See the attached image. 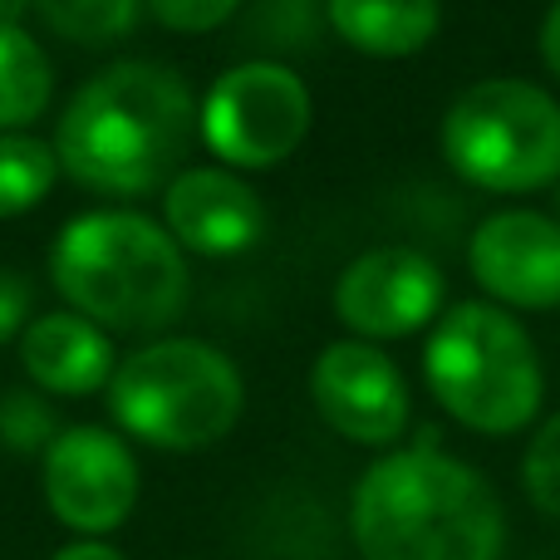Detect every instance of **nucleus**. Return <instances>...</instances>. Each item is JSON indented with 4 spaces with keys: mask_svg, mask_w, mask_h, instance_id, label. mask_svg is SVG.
Here are the masks:
<instances>
[{
    "mask_svg": "<svg viewBox=\"0 0 560 560\" xmlns=\"http://www.w3.org/2000/svg\"><path fill=\"white\" fill-rule=\"evenodd\" d=\"M310 89L295 69L252 59L236 65L207 89L197 133L226 167L261 173L276 167L305 143L310 133Z\"/></svg>",
    "mask_w": 560,
    "mask_h": 560,
    "instance_id": "nucleus-7",
    "label": "nucleus"
},
{
    "mask_svg": "<svg viewBox=\"0 0 560 560\" xmlns=\"http://www.w3.org/2000/svg\"><path fill=\"white\" fill-rule=\"evenodd\" d=\"M39 482L55 522L79 541H104L108 532H118L143 492L133 447L98 423L59 428V438L45 447Z\"/></svg>",
    "mask_w": 560,
    "mask_h": 560,
    "instance_id": "nucleus-8",
    "label": "nucleus"
},
{
    "mask_svg": "<svg viewBox=\"0 0 560 560\" xmlns=\"http://www.w3.org/2000/svg\"><path fill=\"white\" fill-rule=\"evenodd\" d=\"M202 104L167 65L124 59L74 89L55 128L59 173L104 197H143L177 177Z\"/></svg>",
    "mask_w": 560,
    "mask_h": 560,
    "instance_id": "nucleus-1",
    "label": "nucleus"
},
{
    "mask_svg": "<svg viewBox=\"0 0 560 560\" xmlns=\"http://www.w3.org/2000/svg\"><path fill=\"white\" fill-rule=\"evenodd\" d=\"M423 374L447 418L472 433H522L541 408V359L502 305H453L428 335Z\"/></svg>",
    "mask_w": 560,
    "mask_h": 560,
    "instance_id": "nucleus-5",
    "label": "nucleus"
},
{
    "mask_svg": "<svg viewBox=\"0 0 560 560\" xmlns=\"http://www.w3.org/2000/svg\"><path fill=\"white\" fill-rule=\"evenodd\" d=\"M438 310H443V271L408 246H378L354 256L335 280V315L359 339H404L438 319Z\"/></svg>",
    "mask_w": 560,
    "mask_h": 560,
    "instance_id": "nucleus-10",
    "label": "nucleus"
},
{
    "mask_svg": "<svg viewBox=\"0 0 560 560\" xmlns=\"http://www.w3.org/2000/svg\"><path fill=\"white\" fill-rule=\"evenodd\" d=\"M49 560H128V556L108 541H69V546H59Z\"/></svg>",
    "mask_w": 560,
    "mask_h": 560,
    "instance_id": "nucleus-22",
    "label": "nucleus"
},
{
    "mask_svg": "<svg viewBox=\"0 0 560 560\" xmlns=\"http://www.w3.org/2000/svg\"><path fill=\"white\" fill-rule=\"evenodd\" d=\"M108 413L128 438L163 453L212 447L242 423V369L202 339H158L118 359L108 378Z\"/></svg>",
    "mask_w": 560,
    "mask_h": 560,
    "instance_id": "nucleus-4",
    "label": "nucleus"
},
{
    "mask_svg": "<svg viewBox=\"0 0 560 560\" xmlns=\"http://www.w3.org/2000/svg\"><path fill=\"white\" fill-rule=\"evenodd\" d=\"M20 364L45 394L89 398L108 388L118 359L108 329H98L94 319L74 315V310H49V315L30 319L20 335Z\"/></svg>",
    "mask_w": 560,
    "mask_h": 560,
    "instance_id": "nucleus-13",
    "label": "nucleus"
},
{
    "mask_svg": "<svg viewBox=\"0 0 560 560\" xmlns=\"http://www.w3.org/2000/svg\"><path fill=\"white\" fill-rule=\"evenodd\" d=\"M55 290L74 315L98 329L148 335L183 315L187 252L167 226L143 212H84L59 232L49 252Z\"/></svg>",
    "mask_w": 560,
    "mask_h": 560,
    "instance_id": "nucleus-3",
    "label": "nucleus"
},
{
    "mask_svg": "<svg viewBox=\"0 0 560 560\" xmlns=\"http://www.w3.org/2000/svg\"><path fill=\"white\" fill-rule=\"evenodd\" d=\"M25 310H30L25 285L15 276H0V339L25 335Z\"/></svg>",
    "mask_w": 560,
    "mask_h": 560,
    "instance_id": "nucleus-21",
    "label": "nucleus"
},
{
    "mask_svg": "<svg viewBox=\"0 0 560 560\" xmlns=\"http://www.w3.org/2000/svg\"><path fill=\"white\" fill-rule=\"evenodd\" d=\"M522 487L536 502V512H546L560 522V413L551 423H541V433H536L532 447H526Z\"/></svg>",
    "mask_w": 560,
    "mask_h": 560,
    "instance_id": "nucleus-18",
    "label": "nucleus"
},
{
    "mask_svg": "<svg viewBox=\"0 0 560 560\" xmlns=\"http://www.w3.org/2000/svg\"><path fill=\"white\" fill-rule=\"evenodd\" d=\"M242 0H148L153 20L173 35H207V30L226 25Z\"/></svg>",
    "mask_w": 560,
    "mask_h": 560,
    "instance_id": "nucleus-20",
    "label": "nucleus"
},
{
    "mask_svg": "<svg viewBox=\"0 0 560 560\" xmlns=\"http://www.w3.org/2000/svg\"><path fill=\"white\" fill-rule=\"evenodd\" d=\"M59 177L55 143L30 133H0V217H20L49 197Z\"/></svg>",
    "mask_w": 560,
    "mask_h": 560,
    "instance_id": "nucleus-16",
    "label": "nucleus"
},
{
    "mask_svg": "<svg viewBox=\"0 0 560 560\" xmlns=\"http://www.w3.org/2000/svg\"><path fill=\"white\" fill-rule=\"evenodd\" d=\"M163 226L183 252L236 256L266 236V202L232 167H183L163 192Z\"/></svg>",
    "mask_w": 560,
    "mask_h": 560,
    "instance_id": "nucleus-12",
    "label": "nucleus"
},
{
    "mask_svg": "<svg viewBox=\"0 0 560 560\" xmlns=\"http://www.w3.org/2000/svg\"><path fill=\"white\" fill-rule=\"evenodd\" d=\"M55 98L49 55L20 25H0V133L30 128Z\"/></svg>",
    "mask_w": 560,
    "mask_h": 560,
    "instance_id": "nucleus-15",
    "label": "nucleus"
},
{
    "mask_svg": "<svg viewBox=\"0 0 560 560\" xmlns=\"http://www.w3.org/2000/svg\"><path fill=\"white\" fill-rule=\"evenodd\" d=\"M443 158L487 192H541L560 183V104L532 79H482L443 114Z\"/></svg>",
    "mask_w": 560,
    "mask_h": 560,
    "instance_id": "nucleus-6",
    "label": "nucleus"
},
{
    "mask_svg": "<svg viewBox=\"0 0 560 560\" xmlns=\"http://www.w3.org/2000/svg\"><path fill=\"white\" fill-rule=\"evenodd\" d=\"M541 59H546V69L560 79V0L551 10H546V25H541Z\"/></svg>",
    "mask_w": 560,
    "mask_h": 560,
    "instance_id": "nucleus-23",
    "label": "nucleus"
},
{
    "mask_svg": "<svg viewBox=\"0 0 560 560\" xmlns=\"http://www.w3.org/2000/svg\"><path fill=\"white\" fill-rule=\"evenodd\" d=\"M329 30L359 55L404 59L438 35V0H329Z\"/></svg>",
    "mask_w": 560,
    "mask_h": 560,
    "instance_id": "nucleus-14",
    "label": "nucleus"
},
{
    "mask_svg": "<svg viewBox=\"0 0 560 560\" xmlns=\"http://www.w3.org/2000/svg\"><path fill=\"white\" fill-rule=\"evenodd\" d=\"M55 35L74 45H114L138 25L148 0H30Z\"/></svg>",
    "mask_w": 560,
    "mask_h": 560,
    "instance_id": "nucleus-17",
    "label": "nucleus"
},
{
    "mask_svg": "<svg viewBox=\"0 0 560 560\" xmlns=\"http://www.w3.org/2000/svg\"><path fill=\"white\" fill-rule=\"evenodd\" d=\"M59 438L49 404H39L35 394H5L0 398V443L10 453H45Z\"/></svg>",
    "mask_w": 560,
    "mask_h": 560,
    "instance_id": "nucleus-19",
    "label": "nucleus"
},
{
    "mask_svg": "<svg viewBox=\"0 0 560 560\" xmlns=\"http://www.w3.org/2000/svg\"><path fill=\"white\" fill-rule=\"evenodd\" d=\"M477 285L516 310L560 305V226L541 212H497L467 246Z\"/></svg>",
    "mask_w": 560,
    "mask_h": 560,
    "instance_id": "nucleus-11",
    "label": "nucleus"
},
{
    "mask_svg": "<svg viewBox=\"0 0 560 560\" xmlns=\"http://www.w3.org/2000/svg\"><path fill=\"white\" fill-rule=\"evenodd\" d=\"M349 532L364 560H502L506 516L482 472L423 438L359 477Z\"/></svg>",
    "mask_w": 560,
    "mask_h": 560,
    "instance_id": "nucleus-2",
    "label": "nucleus"
},
{
    "mask_svg": "<svg viewBox=\"0 0 560 560\" xmlns=\"http://www.w3.org/2000/svg\"><path fill=\"white\" fill-rule=\"evenodd\" d=\"M556 202H560V187H556Z\"/></svg>",
    "mask_w": 560,
    "mask_h": 560,
    "instance_id": "nucleus-24",
    "label": "nucleus"
},
{
    "mask_svg": "<svg viewBox=\"0 0 560 560\" xmlns=\"http://www.w3.org/2000/svg\"><path fill=\"white\" fill-rule=\"evenodd\" d=\"M310 398L339 438L359 447H388L404 438L413 398L398 364L369 339L325 345L310 369Z\"/></svg>",
    "mask_w": 560,
    "mask_h": 560,
    "instance_id": "nucleus-9",
    "label": "nucleus"
}]
</instances>
